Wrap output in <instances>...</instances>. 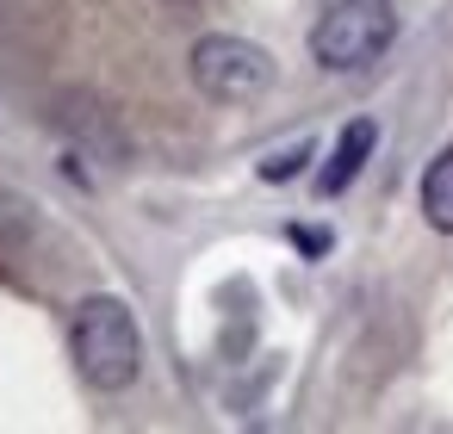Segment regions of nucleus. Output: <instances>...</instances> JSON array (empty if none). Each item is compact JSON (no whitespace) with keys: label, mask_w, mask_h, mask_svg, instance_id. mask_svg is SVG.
<instances>
[{"label":"nucleus","mask_w":453,"mask_h":434,"mask_svg":"<svg viewBox=\"0 0 453 434\" xmlns=\"http://www.w3.org/2000/svg\"><path fill=\"white\" fill-rule=\"evenodd\" d=\"M69 347L94 391H125L143 372V335H137V316L125 298H106V292L81 298L75 323H69Z\"/></svg>","instance_id":"nucleus-1"},{"label":"nucleus","mask_w":453,"mask_h":434,"mask_svg":"<svg viewBox=\"0 0 453 434\" xmlns=\"http://www.w3.org/2000/svg\"><path fill=\"white\" fill-rule=\"evenodd\" d=\"M391 38H397V7L391 0H329L323 19L311 26V57L342 75V69L379 63Z\"/></svg>","instance_id":"nucleus-2"},{"label":"nucleus","mask_w":453,"mask_h":434,"mask_svg":"<svg viewBox=\"0 0 453 434\" xmlns=\"http://www.w3.org/2000/svg\"><path fill=\"white\" fill-rule=\"evenodd\" d=\"M193 81L205 100L218 106H249L273 88V57L249 38H230V32H211L193 44Z\"/></svg>","instance_id":"nucleus-3"},{"label":"nucleus","mask_w":453,"mask_h":434,"mask_svg":"<svg viewBox=\"0 0 453 434\" xmlns=\"http://www.w3.org/2000/svg\"><path fill=\"white\" fill-rule=\"evenodd\" d=\"M372 143H379V131H372V118H354L342 137H335V149H329V168L317 174V193L323 199H335V193H348L354 187V174L366 168V156H372Z\"/></svg>","instance_id":"nucleus-4"},{"label":"nucleus","mask_w":453,"mask_h":434,"mask_svg":"<svg viewBox=\"0 0 453 434\" xmlns=\"http://www.w3.org/2000/svg\"><path fill=\"white\" fill-rule=\"evenodd\" d=\"M422 217H428V230L453 236V149H441L422 174Z\"/></svg>","instance_id":"nucleus-5"},{"label":"nucleus","mask_w":453,"mask_h":434,"mask_svg":"<svg viewBox=\"0 0 453 434\" xmlns=\"http://www.w3.org/2000/svg\"><path fill=\"white\" fill-rule=\"evenodd\" d=\"M304 156H311L304 143H298V149H286V156H267V162H261V180H286V174H298V162H304Z\"/></svg>","instance_id":"nucleus-6"}]
</instances>
